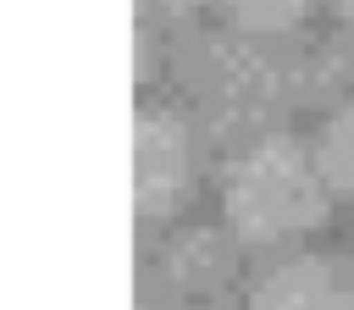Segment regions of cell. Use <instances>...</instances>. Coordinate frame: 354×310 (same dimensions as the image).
I'll return each instance as SVG.
<instances>
[{
	"instance_id": "obj_1",
	"label": "cell",
	"mask_w": 354,
	"mask_h": 310,
	"mask_svg": "<svg viewBox=\"0 0 354 310\" xmlns=\"http://www.w3.org/2000/svg\"><path fill=\"white\" fill-rule=\"evenodd\" d=\"M221 210L243 244L299 238L326 210V177L315 166V149H304L288 133L243 144L221 172Z\"/></svg>"
},
{
	"instance_id": "obj_2",
	"label": "cell",
	"mask_w": 354,
	"mask_h": 310,
	"mask_svg": "<svg viewBox=\"0 0 354 310\" xmlns=\"http://www.w3.org/2000/svg\"><path fill=\"white\" fill-rule=\"evenodd\" d=\"M133 210L166 216L177 194L188 188V133L171 111H138L133 116Z\"/></svg>"
},
{
	"instance_id": "obj_3",
	"label": "cell",
	"mask_w": 354,
	"mask_h": 310,
	"mask_svg": "<svg viewBox=\"0 0 354 310\" xmlns=\"http://www.w3.org/2000/svg\"><path fill=\"white\" fill-rule=\"evenodd\" d=\"M249 310H354V288L337 266L288 255L249 288Z\"/></svg>"
},
{
	"instance_id": "obj_4",
	"label": "cell",
	"mask_w": 354,
	"mask_h": 310,
	"mask_svg": "<svg viewBox=\"0 0 354 310\" xmlns=\"http://www.w3.org/2000/svg\"><path fill=\"white\" fill-rule=\"evenodd\" d=\"M315 166H321V177H326L332 194L354 199V100L337 105L321 122V133H315Z\"/></svg>"
},
{
	"instance_id": "obj_5",
	"label": "cell",
	"mask_w": 354,
	"mask_h": 310,
	"mask_svg": "<svg viewBox=\"0 0 354 310\" xmlns=\"http://www.w3.org/2000/svg\"><path fill=\"white\" fill-rule=\"evenodd\" d=\"M227 11H232V22L249 28V33H288V28L304 22L310 0H227Z\"/></svg>"
},
{
	"instance_id": "obj_6",
	"label": "cell",
	"mask_w": 354,
	"mask_h": 310,
	"mask_svg": "<svg viewBox=\"0 0 354 310\" xmlns=\"http://www.w3.org/2000/svg\"><path fill=\"white\" fill-rule=\"evenodd\" d=\"M144 6H155V11H194V6H205V0H144Z\"/></svg>"
},
{
	"instance_id": "obj_7",
	"label": "cell",
	"mask_w": 354,
	"mask_h": 310,
	"mask_svg": "<svg viewBox=\"0 0 354 310\" xmlns=\"http://www.w3.org/2000/svg\"><path fill=\"white\" fill-rule=\"evenodd\" d=\"M332 6H337V22H343L348 39H354V0H332Z\"/></svg>"
},
{
	"instance_id": "obj_8",
	"label": "cell",
	"mask_w": 354,
	"mask_h": 310,
	"mask_svg": "<svg viewBox=\"0 0 354 310\" xmlns=\"http://www.w3.org/2000/svg\"><path fill=\"white\" fill-rule=\"evenodd\" d=\"M348 260H354V249H348Z\"/></svg>"
}]
</instances>
